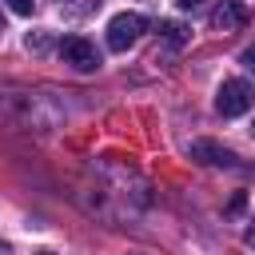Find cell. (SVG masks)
I'll return each instance as SVG.
<instances>
[{
  "label": "cell",
  "instance_id": "obj_6",
  "mask_svg": "<svg viewBox=\"0 0 255 255\" xmlns=\"http://www.w3.org/2000/svg\"><path fill=\"white\" fill-rule=\"evenodd\" d=\"M159 36H163L167 44H183V40H187V28L175 24V20H163V24H159Z\"/></svg>",
  "mask_w": 255,
  "mask_h": 255
},
{
  "label": "cell",
  "instance_id": "obj_11",
  "mask_svg": "<svg viewBox=\"0 0 255 255\" xmlns=\"http://www.w3.org/2000/svg\"><path fill=\"white\" fill-rule=\"evenodd\" d=\"M0 32H4V16H0Z\"/></svg>",
  "mask_w": 255,
  "mask_h": 255
},
{
  "label": "cell",
  "instance_id": "obj_4",
  "mask_svg": "<svg viewBox=\"0 0 255 255\" xmlns=\"http://www.w3.org/2000/svg\"><path fill=\"white\" fill-rule=\"evenodd\" d=\"M247 20H251V12H247L239 0H223V4L211 12V28H215V32H239V28H247Z\"/></svg>",
  "mask_w": 255,
  "mask_h": 255
},
{
  "label": "cell",
  "instance_id": "obj_12",
  "mask_svg": "<svg viewBox=\"0 0 255 255\" xmlns=\"http://www.w3.org/2000/svg\"><path fill=\"white\" fill-rule=\"evenodd\" d=\"M251 131H255V124H251Z\"/></svg>",
  "mask_w": 255,
  "mask_h": 255
},
{
  "label": "cell",
  "instance_id": "obj_3",
  "mask_svg": "<svg viewBox=\"0 0 255 255\" xmlns=\"http://www.w3.org/2000/svg\"><path fill=\"white\" fill-rule=\"evenodd\" d=\"M60 56H64V64H72L76 72H96V68H100V52H96V44L84 40V36H68V40L60 44Z\"/></svg>",
  "mask_w": 255,
  "mask_h": 255
},
{
  "label": "cell",
  "instance_id": "obj_1",
  "mask_svg": "<svg viewBox=\"0 0 255 255\" xmlns=\"http://www.w3.org/2000/svg\"><path fill=\"white\" fill-rule=\"evenodd\" d=\"M251 104H255V88L247 80H223L219 92H215L219 116H243V112H251Z\"/></svg>",
  "mask_w": 255,
  "mask_h": 255
},
{
  "label": "cell",
  "instance_id": "obj_2",
  "mask_svg": "<svg viewBox=\"0 0 255 255\" xmlns=\"http://www.w3.org/2000/svg\"><path fill=\"white\" fill-rule=\"evenodd\" d=\"M143 28H147V20H143L139 12H120V16H112V24H108V48H112V52H128V48L143 36Z\"/></svg>",
  "mask_w": 255,
  "mask_h": 255
},
{
  "label": "cell",
  "instance_id": "obj_8",
  "mask_svg": "<svg viewBox=\"0 0 255 255\" xmlns=\"http://www.w3.org/2000/svg\"><path fill=\"white\" fill-rule=\"evenodd\" d=\"M239 60H243V68H247V72H255V44H251V48H247Z\"/></svg>",
  "mask_w": 255,
  "mask_h": 255
},
{
  "label": "cell",
  "instance_id": "obj_7",
  "mask_svg": "<svg viewBox=\"0 0 255 255\" xmlns=\"http://www.w3.org/2000/svg\"><path fill=\"white\" fill-rule=\"evenodd\" d=\"M16 16H32V8H36V0H4Z\"/></svg>",
  "mask_w": 255,
  "mask_h": 255
},
{
  "label": "cell",
  "instance_id": "obj_5",
  "mask_svg": "<svg viewBox=\"0 0 255 255\" xmlns=\"http://www.w3.org/2000/svg\"><path fill=\"white\" fill-rule=\"evenodd\" d=\"M191 159L211 163V167H235V155H231L227 147L211 143V139H195V143H191Z\"/></svg>",
  "mask_w": 255,
  "mask_h": 255
},
{
  "label": "cell",
  "instance_id": "obj_9",
  "mask_svg": "<svg viewBox=\"0 0 255 255\" xmlns=\"http://www.w3.org/2000/svg\"><path fill=\"white\" fill-rule=\"evenodd\" d=\"M175 4H179V8H183V12H191V8H199V4H203V0H175Z\"/></svg>",
  "mask_w": 255,
  "mask_h": 255
},
{
  "label": "cell",
  "instance_id": "obj_10",
  "mask_svg": "<svg viewBox=\"0 0 255 255\" xmlns=\"http://www.w3.org/2000/svg\"><path fill=\"white\" fill-rule=\"evenodd\" d=\"M36 255H52V251H36Z\"/></svg>",
  "mask_w": 255,
  "mask_h": 255
}]
</instances>
